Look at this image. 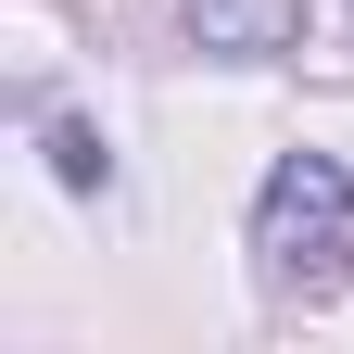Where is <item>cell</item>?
I'll list each match as a JSON object with an SVG mask.
<instances>
[{"label": "cell", "mask_w": 354, "mask_h": 354, "mask_svg": "<svg viewBox=\"0 0 354 354\" xmlns=\"http://www.w3.org/2000/svg\"><path fill=\"white\" fill-rule=\"evenodd\" d=\"M253 266L279 304H329L354 279V165L342 152H279L253 190Z\"/></svg>", "instance_id": "obj_1"}, {"label": "cell", "mask_w": 354, "mask_h": 354, "mask_svg": "<svg viewBox=\"0 0 354 354\" xmlns=\"http://www.w3.org/2000/svg\"><path fill=\"white\" fill-rule=\"evenodd\" d=\"M190 38L215 64H279L304 38V0H190Z\"/></svg>", "instance_id": "obj_2"}, {"label": "cell", "mask_w": 354, "mask_h": 354, "mask_svg": "<svg viewBox=\"0 0 354 354\" xmlns=\"http://www.w3.org/2000/svg\"><path fill=\"white\" fill-rule=\"evenodd\" d=\"M51 177H64V190H114V140L76 127V114H51Z\"/></svg>", "instance_id": "obj_3"}]
</instances>
